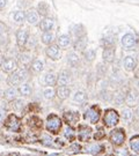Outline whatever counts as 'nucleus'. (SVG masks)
<instances>
[{
	"instance_id": "obj_1",
	"label": "nucleus",
	"mask_w": 139,
	"mask_h": 156,
	"mask_svg": "<svg viewBox=\"0 0 139 156\" xmlns=\"http://www.w3.org/2000/svg\"><path fill=\"white\" fill-rule=\"evenodd\" d=\"M28 79V73L25 68L16 69L12 73H9L8 78H7V82L10 87H19L22 82H25Z\"/></svg>"
},
{
	"instance_id": "obj_2",
	"label": "nucleus",
	"mask_w": 139,
	"mask_h": 156,
	"mask_svg": "<svg viewBox=\"0 0 139 156\" xmlns=\"http://www.w3.org/2000/svg\"><path fill=\"white\" fill-rule=\"evenodd\" d=\"M61 125H63V121H61L59 116H57L55 113L48 116L46 123H45V129L49 131L50 133H52V134L59 133V131L61 129Z\"/></svg>"
},
{
	"instance_id": "obj_3",
	"label": "nucleus",
	"mask_w": 139,
	"mask_h": 156,
	"mask_svg": "<svg viewBox=\"0 0 139 156\" xmlns=\"http://www.w3.org/2000/svg\"><path fill=\"white\" fill-rule=\"evenodd\" d=\"M109 140L110 142L113 143L115 147H121L125 143V140H126V133L125 131L118 127V129H115L109 133Z\"/></svg>"
},
{
	"instance_id": "obj_4",
	"label": "nucleus",
	"mask_w": 139,
	"mask_h": 156,
	"mask_svg": "<svg viewBox=\"0 0 139 156\" xmlns=\"http://www.w3.org/2000/svg\"><path fill=\"white\" fill-rule=\"evenodd\" d=\"M103 123L107 127H115L120 123V113L114 109H108L104 111Z\"/></svg>"
},
{
	"instance_id": "obj_5",
	"label": "nucleus",
	"mask_w": 139,
	"mask_h": 156,
	"mask_svg": "<svg viewBox=\"0 0 139 156\" xmlns=\"http://www.w3.org/2000/svg\"><path fill=\"white\" fill-rule=\"evenodd\" d=\"M100 117H101V111L97 105H92L84 113V119L86 121H89L90 124H96L100 120Z\"/></svg>"
},
{
	"instance_id": "obj_6",
	"label": "nucleus",
	"mask_w": 139,
	"mask_h": 156,
	"mask_svg": "<svg viewBox=\"0 0 139 156\" xmlns=\"http://www.w3.org/2000/svg\"><path fill=\"white\" fill-rule=\"evenodd\" d=\"M4 126L10 132H19L21 129V121L15 114L12 113L6 117V119H4Z\"/></svg>"
},
{
	"instance_id": "obj_7",
	"label": "nucleus",
	"mask_w": 139,
	"mask_h": 156,
	"mask_svg": "<svg viewBox=\"0 0 139 156\" xmlns=\"http://www.w3.org/2000/svg\"><path fill=\"white\" fill-rule=\"evenodd\" d=\"M121 44L123 46V49L125 50H131V49H135L138 44V38L137 36L132 33H126L122 36Z\"/></svg>"
},
{
	"instance_id": "obj_8",
	"label": "nucleus",
	"mask_w": 139,
	"mask_h": 156,
	"mask_svg": "<svg viewBox=\"0 0 139 156\" xmlns=\"http://www.w3.org/2000/svg\"><path fill=\"white\" fill-rule=\"evenodd\" d=\"M1 69L5 72V73H12L14 71H16L19 68V64L17 60L14 58H8V59H5V60L1 61Z\"/></svg>"
},
{
	"instance_id": "obj_9",
	"label": "nucleus",
	"mask_w": 139,
	"mask_h": 156,
	"mask_svg": "<svg viewBox=\"0 0 139 156\" xmlns=\"http://www.w3.org/2000/svg\"><path fill=\"white\" fill-rule=\"evenodd\" d=\"M45 54L49 59L51 60H57L61 57V52H59V48L55 44H48V48L45 49Z\"/></svg>"
},
{
	"instance_id": "obj_10",
	"label": "nucleus",
	"mask_w": 139,
	"mask_h": 156,
	"mask_svg": "<svg viewBox=\"0 0 139 156\" xmlns=\"http://www.w3.org/2000/svg\"><path fill=\"white\" fill-rule=\"evenodd\" d=\"M92 135V129L86 125H80L78 127V140L80 141H88Z\"/></svg>"
},
{
	"instance_id": "obj_11",
	"label": "nucleus",
	"mask_w": 139,
	"mask_h": 156,
	"mask_svg": "<svg viewBox=\"0 0 139 156\" xmlns=\"http://www.w3.org/2000/svg\"><path fill=\"white\" fill-rule=\"evenodd\" d=\"M16 43L19 46H25L28 42V38H29V33L27 29H19L16 31Z\"/></svg>"
},
{
	"instance_id": "obj_12",
	"label": "nucleus",
	"mask_w": 139,
	"mask_h": 156,
	"mask_svg": "<svg viewBox=\"0 0 139 156\" xmlns=\"http://www.w3.org/2000/svg\"><path fill=\"white\" fill-rule=\"evenodd\" d=\"M79 118H80V114H79V112H75V111H66V112L63 113V119H65V121L69 125L77 124Z\"/></svg>"
},
{
	"instance_id": "obj_13",
	"label": "nucleus",
	"mask_w": 139,
	"mask_h": 156,
	"mask_svg": "<svg viewBox=\"0 0 139 156\" xmlns=\"http://www.w3.org/2000/svg\"><path fill=\"white\" fill-rule=\"evenodd\" d=\"M124 103L126 104L129 108L137 106V104H138V95H137V93L133 91V90L129 91L126 94V96H125V98H124Z\"/></svg>"
},
{
	"instance_id": "obj_14",
	"label": "nucleus",
	"mask_w": 139,
	"mask_h": 156,
	"mask_svg": "<svg viewBox=\"0 0 139 156\" xmlns=\"http://www.w3.org/2000/svg\"><path fill=\"white\" fill-rule=\"evenodd\" d=\"M123 67L128 72H132L137 68V60L131 56H126L123 59Z\"/></svg>"
},
{
	"instance_id": "obj_15",
	"label": "nucleus",
	"mask_w": 139,
	"mask_h": 156,
	"mask_svg": "<svg viewBox=\"0 0 139 156\" xmlns=\"http://www.w3.org/2000/svg\"><path fill=\"white\" fill-rule=\"evenodd\" d=\"M71 82V73L69 71H61L59 75L57 77V83L58 86H67Z\"/></svg>"
},
{
	"instance_id": "obj_16",
	"label": "nucleus",
	"mask_w": 139,
	"mask_h": 156,
	"mask_svg": "<svg viewBox=\"0 0 139 156\" xmlns=\"http://www.w3.org/2000/svg\"><path fill=\"white\" fill-rule=\"evenodd\" d=\"M72 43V39H71V37H70L69 35L64 34V35H61L59 37H58V39H57V46L59 48V49H67L70 48V45Z\"/></svg>"
},
{
	"instance_id": "obj_17",
	"label": "nucleus",
	"mask_w": 139,
	"mask_h": 156,
	"mask_svg": "<svg viewBox=\"0 0 139 156\" xmlns=\"http://www.w3.org/2000/svg\"><path fill=\"white\" fill-rule=\"evenodd\" d=\"M115 48H104L103 52H102V58L105 62L110 64L115 60Z\"/></svg>"
},
{
	"instance_id": "obj_18",
	"label": "nucleus",
	"mask_w": 139,
	"mask_h": 156,
	"mask_svg": "<svg viewBox=\"0 0 139 156\" xmlns=\"http://www.w3.org/2000/svg\"><path fill=\"white\" fill-rule=\"evenodd\" d=\"M40 20V14L36 9H30L26 13V21L29 25H36Z\"/></svg>"
},
{
	"instance_id": "obj_19",
	"label": "nucleus",
	"mask_w": 139,
	"mask_h": 156,
	"mask_svg": "<svg viewBox=\"0 0 139 156\" xmlns=\"http://www.w3.org/2000/svg\"><path fill=\"white\" fill-rule=\"evenodd\" d=\"M55 27V20L52 17H44L40 23V29L42 31H48L52 30V28Z\"/></svg>"
},
{
	"instance_id": "obj_20",
	"label": "nucleus",
	"mask_w": 139,
	"mask_h": 156,
	"mask_svg": "<svg viewBox=\"0 0 139 156\" xmlns=\"http://www.w3.org/2000/svg\"><path fill=\"white\" fill-rule=\"evenodd\" d=\"M70 94H71V89L67 86H58L57 90H56V95L58 96V98H61V100L69 98Z\"/></svg>"
},
{
	"instance_id": "obj_21",
	"label": "nucleus",
	"mask_w": 139,
	"mask_h": 156,
	"mask_svg": "<svg viewBox=\"0 0 139 156\" xmlns=\"http://www.w3.org/2000/svg\"><path fill=\"white\" fill-rule=\"evenodd\" d=\"M57 83V75L53 72H49L44 75V85L48 87H53Z\"/></svg>"
},
{
	"instance_id": "obj_22",
	"label": "nucleus",
	"mask_w": 139,
	"mask_h": 156,
	"mask_svg": "<svg viewBox=\"0 0 139 156\" xmlns=\"http://www.w3.org/2000/svg\"><path fill=\"white\" fill-rule=\"evenodd\" d=\"M19 93H17L16 87H9L8 89H6L4 91V97L7 100V101H14L17 97Z\"/></svg>"
},
{
	"instance_id": "obj_23",
	"label": "nucleus",
	"mask_w": 139,
	"mask_h": 156,
	"mask_svg": "<svg viewBox=\"0 0 139 156\" xmlns=\"http://www.w3.org/2000/svg\"><path fill=\"white\" fill-rule=\"evenodd\" d=\"M30 68L35 73H41L44 69V61L42 59H34V60H31Z\"/></svg>"
},
{
	"instance_id": "obj_24",
	"label": "nucleus",
	"mask_w": 139,
	"mask_h": 156,
	"mask_svg": "<svg viewBox=\"0 0 139 156\" xmlns=\"http://www.w3.org/2000/svg\"><path fill=\"white\" fill-rule=\"evenodd\" d=\"M17 93L20 94V95L25 96V97H28V96L31 95V93H33V88L29 86L28 83H21L19 88H17Z\"/></svg>"
},
{
	"instance_id": "obj_25",
	"label": "nucleus",
	"mask_w": 139,
	"mask_h": 156,
	"mask_svg": "<svg viewBox=\"0 0 139 156\" xmlns=\"http://www.w3.org/2000/svg\"><path fill=\"white\" fill-rule=\"evenodd\" d=\"M67 61L72 67H78L80 65V57L75 52H71L67 54Z\"/></svg>"
},
{
	"instance_id": "obj_26",
	"label": "nucleus",
	"mask_w": 139,
	"mask_h": 156,
	"mask_svg": "<svg viewBox=\"0 0 139 156\" xmlns=\"http://www.w3.org/2000/svg\"><path fill=\"white\" fill-rule=\"evenodd\" d=\"M130 149L131 152L136 155L139 154V137L138 135H133L130 139Z\"/></svg>"
},
{
	"instance_id": "obj_27",
	"label": "nucleus",
	"mask_w": 139,
	"mask_h": 156,
	"mask_svg": "<svg viewBox=\"0 0 139 156\" xmlns=\"http://www.w3.org/2000/svg\"><path fill=\"white\" fill-rule=\"evenodd\" d=\"M87 101V94L84 91H77L73 96V102L75 104H84Z\"/></svg>"
},
{
	"instance_id": "obj_28",
	"label": "nucleus",
	"mask_w": 139,
	"mask_h": 156,
	"mask_svg": "<svg viewBox=\"0 0 139 156\" xmlns=\"http://www.w3.org/2000/svg\"><path fill=\"white\" fill-rule=\"evenodd\" d=\"M13 21L15 22V23H22V22H25L26 21V13L23 12V10H16L14 14H13Z\"/></svg>"
},
{
	"instance_id": "obj_29",
	"label": "nucleus",
	"mask_w": 139,
	"mask_h": 156,
	"mask_svg": "<svg viewBox=\"0 0 139 156\" xmlns=\"http://www.w3.org/2000/svg\"><path fill=\"white\" fill-rule=\"evenodd\" d=\"M31 56L29 54V53H20V56H19V58H17V62H20L21 65H23V66H27V65H29L30 62H31Z\"/></svg>"
},
{
	"instance_id": "obj_30",
	"label": "nucleus",
	"mask_w": 139,
	"mask_h": 156,
	"mask_svg": "<svg viewBox=\"0 0 139 156\" xmlns=\"http://www.w3.org/2000/svg\"><path fill=\"white\" fill-rule=\"evenodd\" d=\"M87 45V39L85 37H79V39H77V42L74 43V50L75 51H84L86 49Z\"/></svg>"
},
{
	"instance_id": "obj_31",
	"label": "nucleus",
	"mask_w": 139,
	"mask_h": 156,
	"mask_svg": "<svg viewBox=\"0 0 139 156\" xmlns=\"http://www.w3.org/2000/svg\"><path fill=\"white\" fill-rule=\"evenodd\" d=\"M122 117H123V120L126 124H130L131 121L133 120V111L131 110V108L124 109L123 112H122Z\"/></svg>"
},
{
	"instance_id": "obj_32",
	"label": "nucleus",
	"mask_w": 139,
	"mask_h": 156,
	"mask_svg": "<svg viewBox=\"0 0 139 156\" xmlns=\"http://www.w3.org/2000/svg\"><path fill=\"white\" fill-rule=\"evenodd\" d=\"M41 38H42V42L44 44H51L53 42V39H55V35H53L51 30H48V31H43Z\"/></svg>"
},
{
	"instance_id": "obj_33",
	"label": "nucleus",
	"mask_w": 139,
	"mask_h": 156,
	"mask_svg": "<svg viewBox=\"0 0 139 156\" xmlns=\"http://www.w3.org/2000/svg\"><path fill=\"white\" fill-rule=\"evenodd\" d=\"M84 57L88 62L95 60L96 58V51L94 49H88V50H84Z\"/></svg>"
},
{
	"instance_id": "obj_34",
	"label": "nucleus",
	"mask_w": 139,
	"mask_h": 156,
	"mask_svg": "<svg viewBox=\"0 0 139 156\" xmlns=\"http://www.w3.org/2000/svg\"><path fill=\"white\" fill-rule=\"evenodd\" d=\"M101 44L104 48H114L115 46V38L111 36H107L101 41Z\"/></svg>"
},
{
	"instance_id": "obj_35",
	"label": "nucleus",
	"mask_w": 139,
	"mask_h": 156,
	"mask_svg": "<svg viewBox=\"0 0 139 156\" xmlns=\"http://www.w3.org/2000/svg\"><path fill=\"white\" fill-rule=\"evenodd\" d=\"M38 14L43 15V16H46L48 13H49V6L45 4V2H40L38 4V10H37Z\"/></svg>"
},
{
	"instance_id": "obj_36",
	"label": "nucleus",
	"mask_w": 139,
	"mask_h": 156,
	"mask_svg": "<svg viewBox=\"0 0 139 156\" xmlns=\"http://www.w3.org/2000/svg\"><path fill=\"white\" fill-rule=\"evenodd\" d=\"M64 137L67 139V140H73V139H75V131H74V129L71 127V126H69V127L65 130V132H64Z\"/></svg>"
},
{
	"instance_id": "obj_37",
	"label": "nucleus",
	"mask_w": 139,
	"mask_h": 156,
	"mask_svg": "<svg viewBox=\"0 0 139 156\" xmlns=\"http://www.w3.org/2000/svg\"><path fill=\"white\" fill-rule=\"evenodd\" d=\"M43 95L46 100H51V98H53L55 95H56V90H55L52 87H48L46 89H44Z\"/></svg>"
},
{
	"instance_id": "obj_38",
	"label": "nucleus",
	"mask_w": 139,
	"mask_h": 156,
	"mask_svg": "<svg viewBox=\"0 0 139 156\" xmlns=\"http://www.w3.org/2000/svg\"><path fill=\"white\" fill-rule=\"evenodd\" d=\"M29 125L33 126V127H36V129H40V127L42 126V121H41L40 118H37V117H31V118L29 119Z\"/></svg>"
},
{
	"instance_id": "obj_39",
	"label": "nucleus",
	"mask_w": 139,
	"mask_h": 156,
	"mask_svg": "<svg viewBox=\"0 0 139 156\" xmlns=\"http://www.w3.org/2000/svg\"><path fill=\"white\" fill-rule=\"evenodd\" d=\"M7 33H8V27H7V25L0 21V38H1L2 36H5Z\"/></svg>"
},
{
	"instance_id": "obj_40",
	"label": "nucleus",
	"mask_w": 139,
	"mask_h": 156,
	"mask_svg": "<svg viewBox=\"0 0 139 156\" xmlns=\"http://www.w3.org/2000/svg\"><path fill=\"white\" fill-rule=\"evenodd\" d=\"M103 150V146H92V147L88 149L89 153L92 154H97V153H101Z\"/></svg>"
},
{
	"instance_id": "obj_41",
	"label": "nucleus",
	"mask_w": 139,
	"mask_h": 156,
	"mask_svg": "<svg viewBox=\"0 0 139 156\" xmlns=\"http://www.w3.org/2000/svg\"><path fill=\"white\" fill-rule=\"evenodd\" d=\"M124 98H125V96H123L122 94L116 95V97H115V103L117 104V105H122V104L124 103Z\"/></svg>"
},
{
	"instance_id": "obj_42",
	"label": "nucleus",
	"mask_w": 139,
	"mask_h": 156,
	"mask_svg": "<svg viewBox=\"0 0 139 156\" xmlns=\"http://www.w3.org/2000/svg\"><path fill=\"white\" fill-rule=\"evenodd\" d=\"M71 149L73 150V152H75V153H78L81 150V146L79 145V143H72V146H71Z\"/></svg>"
},
{
	"instance_id": "obj_43",
	"label": "nucleus",
	"mask_w": 139,
	"mask_h": 156,
	"mask_svg": "<svg viewBox=\"0 0 139 156\" xmlns=\"http://www.w3.org/2000/svg\"><path fill=\"white\" fill-rule=\"evenodd\" d=\"M103 137H104L103 132H99V133H96L95 135H94V139H95V140H100V139H102Z\"/></svg>"
},
{
	"instance_id": "obj_44",
	"label": "nucleus",
	"mask_w": 139,
	"mask_h": 156,
	"mask_svg": "<svg viewBox=\"0 0 139 156\" xmlns=\"http://www.w3.org/2000/svg\"><path fill=\"white\" fill-rule=\"evenodd\" d=\"M6 5H7V0H0V10L5 8Z\"/></svg>"
},
{
	"instance_id": "obj_45",
	"label": "nucleus",
	"mask_w": 139,
	"mask_h": 156,
	"mask_svg": "<svg viewBox=\"0 0 139 156\" xmlns=\"http://www.w3.org/2000/svg\"><path fill=\"white\" fill-rule=\"evenodd\" d=\"M5 119V112L0 111V120H4Z\"/></svg>"
}]
</instances>
